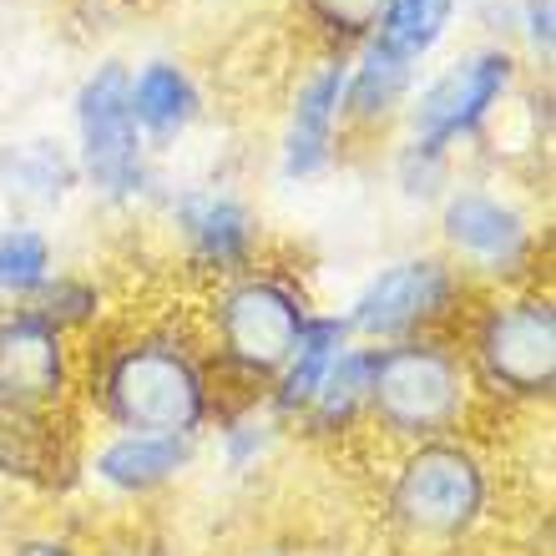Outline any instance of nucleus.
<instances>
[{
  "mask_svg": "<svg viewBox=\"0 0 556 556\" xmlns=\"http://www.w3.org/2000/svg\"><path fill=\"white\" fill-rule=\"evenodd\" d=\"M91 415L106 430L203 440L218 420V375L198 329L173 319L106 324L81 354V384Z\"/></svg>",
  "mask_w": 556,
  "mask_h": 556,
  "instance_id": "obj_1",
  "label": "nucleus"
},
{
  "mask_svg": "<svg viewBox=\"0 0 556 556\" xmlns=\"http://www.w3.org/2000/svg\"><path fill=\"white\" fill-rule=\"evenodd\" d=\"M308 319H314V299L293 268L253 264L249 274L213 283L198 339H203L207 365L218 375V395L264 400L274 375L299 350Z\"/></svg>",
  "mask_w": 556,
  "mask_h": 556,
  "instance_id": "obj_2",
  "label": "nucleus"
},
{
  "mask_svg": "<svg viewBox=\"0 0 556 556\" xmlns=\"http://www.w3.org/2000/svg\"><path fill=\"white\" fill-rule=\"evenodd\" d=\"M384 527L400 546L451 556L470 546L496 516V470L470 435L405 445L384 470Z\"/></svg>",
  "mask_w": 556,
  "mask_h": 556,
  "instance_id": "obj_3",
  "label": "nucleus"
},
{
  "mask_svg": "<svg viewBox=\"0 0 556 556\" xmlns=\"http://www.w3.org/2000/svg\"><path fill=\"white\" fill-rule=\"evenodd\" d=\"M481 405L542 410L556 395V299L542 283L476 293L455 329Z\"/></svg>",
  "mask_w": 556,
  "mask_h": 556,
  "instance_id": "obj_4",
  "label": "nucleus"
},
{
  "mask_svg": "<svg viewBox=\"0 0 556 556\" xmlns=\"http://www.w3.org/2000/svg\"><path fill=\"white\" fill-rule=\"evenodd\" d=\"M476 415H481V395H476V380H470L455 334L375 344L365 430L405 451L425 440L466 435Z\"/></svg>",
  "mask_w": 556,
  "mask_h": 556,
  "instance_id": "obj_5",
  "label": "nucleus"
},
{
  "mask_svg": "<svg viewBox=\"0 0 556 556\" xmlns=\"http://www.w3.org/2000/svg\"><path fill=\"white\" fill-rule=\"evenodd\" d=\"M127 76H132L127 61L106 56L81 76V87L72 97L76 173H81V188L106 207H137L157 188V162H152V147L132 117Z\"/></svg>",
  "mask_w": 556,
  "mask_h": 556,
  "instance_id": "obj_6",
  "label": "nucleus"
},
{
  "mask_svg": "<svg viewBox=\"0 0 556 556\" xmlns=\"http://www.w3.org/2000/svg\"><path fill=\"white\" fill-rule=\"evenodd\" d=\"M435 233L440 253L481 293L536 283L546 233L536 228L531 207L496 182H455L435 207Z\"/></svg>",
  "mask_w": 556,
  "mask_h": 556,
  "instance_id": "obj_7",
  "label": "nucleus"
},
{
  "mask_svg": "<svg viewBox=\"0 0 556 556\" xmlns=\"http://www.w3.org/2000/svg\"><path fill=\"white\" fill-rule=\"evenodd\" d=\"M476 283L440 249L400 253L354 289L344 324L359 344H400V339L455 334L466 308L476 304Z\"/></svg>",
  "mask_w": 556,
  "mask_h": 556,
  "instance_id": "obj_8",
  "label": "nucleus"
},
{
  "mask_svg": "<svg viewBox=\"0 0 556 556\" xmlns=\"http://www.w3.org/2000/svg\"><path fill=\"white\" fill-rule=\"evenodd\" d=\"M521 91V56L506 41H481L445 61L430 81H420L405 106V137H420L430 147L460 152L466 142H481Z\"/></svg>",
  "mask_w": 556,
  "mask_h": 556,
  "instance_id": "obj_9",
  "label": "nucleus"
},
{
  "mask_svg": "<svg viewBox=\"0 0 556 556\" xmlns=\"http://www.w3.org/2000/svg\"><path fill=\"white\" fill-rule=\"evenodd\" d=\"M162 218H167L182 264L207 283H223V278L264 264V218L243 192L188 182L162 198Z\"/></svg>",
  "mask_w": 556,
  "mask_h": 556,
  "instance_id": "obj_10",
  "label": "nucleus"
},
{
  "mask_svg": "<svg viewBox=\"0 0 556 556\" xmlns=\"http://www.w3.org/2000/svg\"><path fill=\"white\" fill-rule=\"evenodd\" d=\"M81 350L36 304H0V400L15 410H72Z\"/></svg>",
  "mask_w": 556,
  "mask_h": 556,
  "instance_id": "obj_11",
  "label": "nucleus"
},
{
  "mask_svg": "<svg viewBox=\"0 0 556 556\" xmlns=\"http://www.w3.org/2000/svg\"><path fill=\"white\" fill-rule=\"evenodd\" d=\"M344 66L350 56L319 51L293 81L283 132H278V177L283 182H314L344 152Z\"/></svg>",
  "mask_w": 556,
  "mask_h": 556,
  "instance_id": "obj_12",
  "label": "nucleus"
},
{
  "mask_svg": "<svg viewBox=\"0 0 556 556\" xmlns=\"http://www.w3.org/2000/svg\"><path fill=\"white\" fill-rule=\"evenodd\" d=\"M203 440L182 435H132V430H106L87 455H81V476L102 485L112 501H152L173 491L198 460Z\"/></svg>",
  "mask_w": 556,
  "mask_h": 556,
  "instance_id": "obj_13",
  "label": "nucleus"
},
{
  "mask_svg": "<svg viewBox=\"0 0 556 556\" xmlns=\"http://www.w3.org/2000/svg\"><path fill=\"white\" fill-rule=\"evenodd\" d=\"M0 476L30 491H66L81 481V451L66 410H15L0 400Z\"/></svg>",
  "mask_w": 556,
  "mask_h": 556,
  "instance_id": "obj_14",
  "label": "nucleus"
},
{
  "mask_svg": "<svg viewBox=\"0 0 556 556\" xmlns=\"http://www.w3.org/2000/svg\"><path fill=\"white\" fill-rule=\"evenodd\" d=\"M415 87H420V66L365 41L344 66V142L375 132L384 137L395 122H405Z\"/></svg>",
  "mask_w": 556,
  "mask_h": 556,
  "instance_id": "obj_15",
  "label": "nucleus"
},
{
  "mask_svg": "<svg viewBox=\"0 0 556 556\" xmlns=\"http://www.w3.org/2000/svg\"><path fill=\"white\" fill-rule=\"evenodd\" d=\"M127 97H132V117L152 147V157L177 147L203 122V87L177 56H147L142 66H132Z\"/></svg>",
  "mask_w": 556,
  "mask_h": 556,
  "instance_id": "obj_16",
  "label": "nucleus"
},
{
  "mask_svg": "<svg viewBox=\"0 0 556 556\" xmlns=\"http://www.w3.org/2000/svg\"><path fill=\"white\" fill-rule=\"evenodd\" d=\"M354 344L350 324L344 314H329V308H314V319L304 324V339H299V350L289 354V365L274 375V384L264 390V405L283 430L299 425V415L314 405L319 395V384L329 380V369L339 365V354Z\"/></svg>",
  "mask_w": 556,
  "mask_h": 556,
  "instance_id": "obj_17",
  "label": "nucleus"
},
{
  "mask_svg": "<svg viewBox=\"0 0 556 556\" xmlns=\"http://www.w3.org/2000/svg\"><path fill=\"white\" fill-rule=\"evenodd\" d=\"M369 369H375V344L354 339L350 350L339 354V365L329 369V380L319 384V395L299 415V435L314 445H344L354 430H365L369 420Z\"/></svg>",
  "mask_w": 556,
  "mask_h": 556,
  "instance_id": "obj_18",
  "label": "nucleus"
},
{
  "mask_svg": "<svg viewBox=\"0 0 556 556\" xmlns=\"http://www.w3.org/2000/svg\"><path fill=\"white\" fill-rule=\"evenodd\" d=\"M81 188L72 147L61 137H21L0 142V192L21 207H61Z\"/></svg>",
  "mask_w": 556,
  "mask_h": 556,
  "instance_id": "obj_19",
  "label": "nucleus"
},
{
  "mask_svg": "<svg viewBox=\"0 0 556 556\" xmlns=\"http://www.w3.org/2000/svg\"><path fill=\"white\" fill-rule=\"evenodd\" d=\"M460 5L466 0H384L380 26H375L369 41L380 46V51H390V56L420 66V61H430L440 46L451 41L455 21H460Z\"/></svg>",
  "mask_w": 556,
  "mask_h": 556,
  "instance_id": "obj_20",
  "label": "nucleus"
},
{
  "mask_svg": "<svg viewBox=\"0 0 556 556\" xmlns=\"http://www.w3.org/2000/svg\"><path fill=\"white\" fill-rule=\"evenodd\" d=\"M278 440H283V425L268 415L264 400H223L218 420H213V445H218V466L243 481V476H258V470L274 460Z\"/></svg>",
  "mask_w": 556,
  "mask_h": 556,
  "instance_id": "obj_21",
  "label": "nucleus"
},
{
  "mask_svg": "<svg viewBox=\"0 0 556 556\" xmlns=\"http://www.w3.org/2000/svg\"><path fill=\"white\" fill-rule=\"evenodd\" d=\"M56 274V243L41 223H0V304H36Z\"/></svg>",
  "mask_w": 556,
  "mask_h": 556,
  "instance_id": "obj_22",
  "label": "nucleus"
},
{
  "mask_svg": "<svg viewBox=\"0 0 556 556\" xmlns=\"http://www.w3.org/2000/svg\"><path fill=\"white\" fill-rule=\"evenodd\" d=\"M36 308H41L46 319L56 324L66 339H87V334H97V329H106V308H112V299H106L102 278L56 268L51 283L41 289V299H36Z\"/></svg>",
  "mask_w": 556,
  "mask_h": 556,
  "instance_id": "obj_23",
  "label": "nucleus"
},
{
  "mask_svg": "<svg viewBox=\"0 0 556 556\" xmlns=\"http://www.w3.org/2000/svg\"><path fill=\"white\" fill-rule=\"evenodd\" d=\"M390 182L410 207H440V198L455 188V152L420 137H400L390 147Z\"/></svg>",
  "mask_w": 556,
  "mask_h": 556,
  "instance_id": "obj_24",
  "label": "nucleus"
},
{
  "mask_svg": "<svg viewBox=\"0 0 556 556\" xmlns=\"http://www.w3.org/2000/svg\"><path fill=\"white\" fill-rule=\"evenodd\" d=\"M304 26L329 56H354L380 26L384 0H293Z\"/></svg>",
  "mask_w": 556,
  "mask_h": 556,
  "instance_id": "obj_25",
  "label": "nucleus"
},
{
  "mask_svg": "<svg viewBox=\"0 0 556 556\" xmlns=\"http://www.w3.org/2000/svg\"><path fill=\"white\" fill-rule=\"evenodd\" d=\"M511 30L521 36L531 61L552 66V56H556V0H516Z\"/></svg>",
  "mask_w": 556,
  "mask_h": 556,
  "instance_id": "obj_26",
  "label": "nucleus"
},
{
  "mask_svg": "<svg viewBox=\"0 0 556 556\" xmlns=\"http://www.w3.org/2000/svg\"><path fill=\"white\" fill-rule=\"evenodd\" d=\"M5 556H91V552L76 542L72 531H21V536H11Z\"/></svg>",
  "mask_w": 556,
  "mask_h": 556,
  "instance_id": "obj_27",
  "label": "nucleus"
},
{
  "mask_svg": "<svg viewBox=\"0 0 556 556\" xmlns=\"http://www.w3.org/2000/svg\"><path fill=\"white\" fill-rule=\"evenodd\" d=\"M238 556H304V552H289V546H249V552Z\"/></svg>",
  "mask_w": 556,
  "mask_h": 556,
  "instance_id": "obj_28",
  "label": "nucleus"
},
{
  "mask_svg": "<svg viewBox=\"0 0 556 556\" xmlns=\"http://www.w3.org/2000/svg\"><path fill=\"white\" fill-rule=\"evenodd\" d=\"M87 5H122V0H87Z\"/></svg>",
  "mask_w": 556,
  "mask_h": 556,
  "instance_id": "obj_29",
  "label": "nucleus"
},
{
  "mask_svg": "<svg viewBox=\"0 0 556 556\" xmlns=\"http://www.w3.org/2000/svg\"><path fill=\"white\" fill-rule=\"evenodd\" d=\"M132 556H167V552H132Z\"/></svg>",
  "mask_w": 556,
  "mask_h": 556,
  "instance_id": "obj_30",
  "label": "nucleus"
}]
</instances>
